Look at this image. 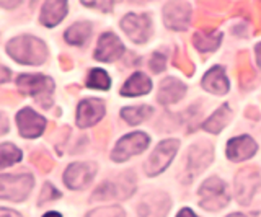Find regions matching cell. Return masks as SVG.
Returning a JSON list of instances; mask_svg holds the SVG:
<instances>
[{
	"label": "cell",
	"mask_w": 261,
	"mask_h": 217,
	"mask_svg": "<svg viewBox=\"0 0 261 217\" xmlns=\"http://www.w3.org/2000/svg\"><path fill=\"white\" fill-rule=\"evenodd\" d=\"M8 56L24 66H41L47 58V47L35 36H20L7 44Z\"/></svg>",
	"instance_id": "1"
},
{
	"label": "cell",
	"mask_w": 261,
	"mask_h": 217,
	"mask_svg": "<svg viewBox=\"0 0 261 217\" xmlns=\"http://www.w3.org/2000/svg\"><path fill=\"white\" fill-rule=\"evenodd\" d=\"M16 87L23 95L33 96L36 101L43 104V108H49L53 104L54 80L46 75H20L16 78Z\"/></svg>",
	"instance_id": "2"
},
{
	"label": "cell",
	"mask_w": 261,
	"mask_h": 217,
	"mask_svg": "<svg viewBox=\"0 0 261 217\" xmlns=\"http://www.w3.org/2000/svg\"><path fill=\"white\" fill-rule=\"evenodd\" d=\"M199 196V206L206 211H220L222 207L228 204V193L225 188V183L222 180H219L217 176H211L209 180H206L201 188L198 189Z\"/></svg>",
	"instance_id": "3"
},
{
	"label": "cell",
	"mask_w": 261,
	"mask_h": 217,
	"mask_svg": "<svg viewBox=\"0 0 261 217\" xmlns=\"http://www.w3.org/2000/svg\"><path fill=\"white\" fill-rule=\"evenodd\" d=\"M35 180L30 173L2 175L0 176V198L8 201L27 199L33 189Z\"/></svg>",
	"instance_id": "4"
},
{
	"label": "cell",
	"mask_w": 261,
	"mask_h": 217,
	"mask_svg": "<svg viewBox=\"0 0 261 217\" xmlns=\"http://www.w3.org/2000/svg\"><path fill=\"white\" fill-rule=\"evenodd\" d=\"M178 147H179V141L176 139L162 141L152 152V155L147 158V162L144 164L145 173L149 176H155L165 172L168 165L171 164V160H173V157L176 155Z\"/></svg>",
	"instance_id": "5"
},
{
	"label": "cell",
	"mask_w": 261,
	"mask_h": 217,
	"mask_svg": "<svg viewBox=\"0 0 261 217\" xmlns=\"http://www.w3.org/2000/svg\"><path fill=\"white\" fill-rule=\"evenodd\" d=\"M136 191V176L134 173H122L118 176L116 181H105L93 193V199H127Z\"/></svg>",
	"instance_id": "6"
},
{
	"label": "cell",
	"mask_w": 261,
	"mask_h": 217,
	"mask_svg": "<svg viewBox=\"0 0 261 217\" xmlns=\"http://www.w3.org/2000/svg\"><path fill=\"white\" fill-rule=\"evenodd\" d=\"M150 138L144 132H133L121 138L114 147L111 158L113 162H126L130 157L142 154V152L149 147Z\"/></svg>",
	"instance_id": "7"
},
{
	"label": "cell",
	"mask_w": 261,
	"mask_h": 217,
	"mask_svg": "<svg viewBox=\"0 0 261 217\" xmlns=\"http://www.w3.org/2000/svg\"><path fill=\"white\" fill-rule=\"evenodd\" d=\"M98 167L95 162H75L64 172V183L70 189H85L93 181Z\"/></svg>",
	"instance_id": "8"
},
{
	"label": "cell",
	"mask_w": 261,
	"mask_h": 217,
	"mask_svg": "<svg viewBox=\"0 0 261 217\" xmlns=\"http://www.w3.org/2000/svg\"><path fill=\"white\" fill-rule=\"evenodd\" d=\"M121 28L137 44L147 43L152 35V21L147 13H142V15L127 13L126 17L121 20Z\"/></svg>",
	"instance_id": "9"
},
{
	"label": "cell",
	"mask_w": 261,
	"mask_h": 217,
	"mask_svg": "<svg viewBox=\"0 0 261 217\" xmlns=\"http://www.w3.org/2000/svg\"><path fill=\"white\" fill-rule=\"evenodd\" d=\"M261 183V175L258 168L250 167V168H242V170L235 175V196L240 204L247 206L253 195H255L256 188Z\"/></svg>",
	"instance_id": "10"
},
{
	"label": "cell",
	"mask_w": 261,
	"mask_h": 217,
	"mask_svg": "<svg viewBox=\"0 0 261 217\" xmlns=\"http://www.w3.org/2000/svg\"><path fill=\"white\" fill-rule=\"evenodd\" d=\"M171 201L167 193H149L139 203L137 212L141 217H167Z\"/></svg>",
	"instance_id": "11"
},
{
	"label": "cell",
	"mask_w": 261,
	"mask_h": 217,
	"mask_svg": "<svg viewBox=\"0 0 261 217\" xmlns=\"http://www.w3.org/2000/svg\"><path fill=\"white\" fill-rule=\"evenodd\" d=\"M212 157H214V150H212V146H209L207 142L194 144L190 152H188L186 158V172L190 175V178L199 175L212 162Z\"/></svg>",
	"instance_id": "12"
},
{
	"label": "cell",
	"mask_w": 261,
	"mask_h": 217,
	"mask_svg": "<svg viewBox=\"0 0 261 217\" xmlns=\"http://www.w3.org/2000/svg\"><path fill=\"white\" fill-rule=\"evenodd\" d=\"M16 126H18L20 134L23 138L35 139L44 132L46 119L43 116H39L35 110L23 108L20 113L16 115Z\"/></svg>",
	"instance_id": "13"
},
{
	"label": "cell",
	"mask_w": 261,
	"mask_h": 217,
	"mask_svg": "<svg viewBox=\"0 0 261 217\" xmlns=\"http://www.w3.org/2000/svg\"><path fill=\"white\" fill-rule=\"evenodd\" d=\"M105 103L98 98H87L79 103L77 106V126L80 129L95 126L105 116Z\"/></svg>",
	"instance_id": "14"
},
{
	"label": "cell",
	"mask_w": 261,
	"mask_h": 217,
	"mask_svg": "<svg viewBox=\"0 0 261 217\" xmlns=\"http://www.w3.org/2000/svg\"><path fill=\"white\" fill-rule=\"evenodd\" d=\"M163 18L170 30L183 31L190 25L191 7L186 2H170L163 9Z\"/></svg>",
	"instance_id": "15"
},
{
	"label": "cell",
	"mask_w": 261,
	"mask_h": 217,
	"mask_svg": "<svg viewBox=\"0 0 261 217\" xmlns=\"http://www.w3.org/2000/svg\"><path fill=\"white\" fill-rule=\"evenodd\" d=\"M122 52H124V46L119 41V38L113 33H105L98 39L95 59L100 62H114L121 58Z\"/></svg>",
	"instance_id": "16"
},
{
	"label": "cell",
	"mask_w": 261,
	"mask_h": 217,
	"mask_svg": "<svg viewBox=\"0 0 261 217\" xmlns=\"http://www.w3.org/2000/svg\"><path fill=\"white\" fill-rule=\"evenodd\" d=\"M256 150V142L250 135H239V138L228 141L225 154L232 162H243V160H248L255 155Z\"/></svg>",
	"instance_id": "17"
},
{
	"label": "cell",
	"mask_w": 261,
	"mask_h": 217,
	"mask_svg": "<svg viewBox=\"0 0 261 217\" xmlns=\"http://www.w3.org/2000/svg\"><path fill=\"white\" fill-rule=\"evenodd\" d=\"M186 93V85L175 77H168L163 78L160 88H159V95H157V101L160 104H173L178 103L183 98Z\"/></svg>",
	"instance_id": "18"
},
{
	"label": "cell",
	"mask_w": 261,
	"mask_h": 217,
	"mask_svg": "<svg viewBox=\"0 0 261 217\" xmlns=\"http://www.w3.org/2000/svg\"><path fill=\"white\" fill-rule=\"evenodd\" d=\"M65 15H67V2L47 0V2L43 4V9H41L39 21L41 25H44L47 28H54L64 20Z\"/></svg>",
	"instance_id": "19"
},
{
	"label": "cell",
	"mask_w": 261,
	"mask_h": 217,
	"mask_svg": "<svg viewBox=\"0 0 261 217\" xmlns=\"http://www.w3.org/2000/svg\"><path fill=\"white\" fill-rule=\"evenodd\" d=\"M202 87L214 95H225L228 92V80L225 77V70L222 66H214L202 78Z\"/></svg>",
	"instance_id": "20"
},
{
	"label": "cell",
	"mask_w": 261,
	"mask_h": 217,
	"mask_svg": "<svg viewBox=\"0 0 261 217\" xmlns=\"http://www.w3.org/2000/svg\"><path fill=\"white\" fill-rule=\"evenodd\" d=\"M152 90V82L150 78L147 77L142 72H136V74L130 75L126 84L121 88V95L122 96H141L147 95Z\"/></svg>",
	"instance_id": "21"
},
{
	"label": "cell",
	"mask_w": 261,
	"mask_h": 217,
	"mask_svg": "<svg viewBox=\"0 0 261 217\" xmlns=\"http://www.w3.org/2000/svg\"><path fill=\"white\" fill-rule=\"evenodd\" d=\"M230 119H232V110L225 103L217 111H214L211 118L206 119V123L202 124V127H204V131H207L211 134H219L228 123H230Z\"/></svg>",
	"instance_id": "22"
},
{
	"label": "cell",
	"mask_w": 261,
	"mask_h": 217,
	"mask_svg": "<svg viewBox=\"0 0 261 217\" xmlns=\"http://www.w3.org/2000/svg\"><path fill=\"white\" fill-rule=\"evenodd\" d=\"M92 25L88 21H80V23H73V25L65 31L64 38L69 44L73 46H82L88 41V38L92 36Z\"/></svg>",
	"instance_id": "23"
},
{
	"label": "cell",
	"mask_w": 261,
	"mask_h": 217,
	"mask_svg": "<svg viewBox=\"0 0 261 217\" xmlns=\"http://www.w3.org/2000/svg\"><path fill=\"white\" fill-rule=\"evenodd\" d=\"M153 115V108L149 104H141V106H127L121 110V118L130 126L141 124L147 118Z\"/></svg>",
	"instance_id": "24"
},
{
	"label": "cell",
	"mask_w": 261,
	"mask_h": 217,
	"mask_svg": "<svg viewBox=\"0 0 261 217\" xmlns=\"http://www.w3.org/2000/svg\"><path fill=\"white\" fill-rule=\"evenodd\" d=\"M222 41V35L220 33H196L194 35V46L196 49L201 52H211L219 47Z\"/></svg>",
	"instance_id": "25"
},
{
	"label": "cell",
	"mask_w": 261,
	"mask_h": 217,
	"mask_svg": "<svg viewBox=\"0 0 261 217\" xmlns=\"http://www.w3.org/2000/svg\"><path fill=\"white\" fill-rule=\"evenodd\" d=\"M21 160V150L10 142H4L0 147V168L5 170L7 167L18 164Z\"/></svg>",
	"instance_id": "26"
},
{
	"label": "cell",
	"mask_w": 261,
	"mask_h": 217,
	"mask_svg": "<svg viewBox=\"0 0 261 217\" xmlns=\"http://www.w3.org/2000/svg\"><path fill=\"white\" fill-rule=\"evenodd\" d=\"M87 85L90 88H96V90H108V88L111 87V78H110V75L106 74L105 70L93 69L88 74Z\"/></svg>",
	"instance_id": "27"
},
{
	"label": "cell",
	"mask_w": 261,
	"mask_h": 217,
	"mask_svg": "<svg viewBox=\"0 0 261 217\" xmlns=\"http://www.w3.org/2000/svg\"><path fill=\"white\" fill-rule=\"evenodd\" d=\"M87 217H124V211L119 206H110V207H98L88 212Z\"/></svg>",
	"instance_id": "28"
},
{
	"label": "cell",
	"mask_w": 261,
	"mask_h": 217,
	"mask_svg": "<svg viewBox=\"0 0 261 217\" xmlns=\"http://www.w3.org/2000/svg\"><path fill=\"white\" fill-rule=\"evenodd\" d=\"M57 198H61V193L57 191L51 183H46L43 186V191H41L38 204H44V203H47V201H53V199H57Z\"/></svg>",
	"instance_id": "29"
},
{
	"label": "cell",
	"mask_w": 261,
	"mask_h": 217,
	"mask_svg": "<svg viewBox=\"0 0 261 217\" xmlns=\"http://www.w3.org/2000/svg\"><path fill=\"white\" fill-rule=\"evenodd\" d=\"M165 66H167V59H165V56L160 54V52H155L152 56V59H150V69L153 72H162V70H165Z\"/></svg>",
	"instance_id": "30"
},
{
	"label": "cell",
	"mask_w": 261,
	"mask_h": 217,
	"mask_svg": "<svg viewBox=\"0 0 261 217\" xmlns=\"http://www.w3.org/2000/svg\"><path fill=\"white\" fill-rule=\"evenodd\" d=\"M0 217H21L18 212H15V211H10V209H7V207H2V211H0Z\"/></svg>",
	"instance_id": "31"
},
{
	"label": "cell",
	"mask_w": 261,
	"mask_h": 217,
	"mask_svg": "<svg viewBox=\"0 0 261 217\" xmlns=\"http://www.w3.org/2000/svg\"><path fill=\"white\" fill-rule=\"evenodd\" d=\"M176 217H198V215H196L190 207H185V209H181V211L178 212Z\"/></svg>",
	"instance_id": "32"
},
{
	"label": "cell",
	"mask_w": 261,
	"mask_h": 217,
	"mask_svg": "<svg viewBox=\"0 0 261 217\" xmlns=\"http://www.w3.org/2000/svg\"><path fill=\"white\" fill-rule=\"evenodd\" d=\"M256 59H258V66L261 69V43L256 46Z\"/></svg>",
	"instance_id": "33"
},
{
	"label": "cell",
	"mask_w": 261,
	"mask_h": 217,
	"mask_svg": "<svg viewBox=\"0 0 261 217\" xmlns=\"http://www.w3.org/2000/svg\"><path fill=\"white\" fill-rule=\"evenodd\" d=\"M2 72H4L2 82H7V80H8V75H10V72H8V70H7V67H2Z\"/></svg>",
	"instance_id": "34"
},
{
	"label": "cell",
	"mask_w": 261,
	"mask_h": 217,
	"mask_svg": "<svg viewBox=\"0 0 261 217\" xmlns=\"http://www.w3.org/2000/svg\"><path fill=\"white\" fill-rule=\"evenodd\" d=\"M43 217H62V215H61L59 212H54V211H51V212H46Z\"/></svg>",
	"instance_id": "35"
},
{
	"label": "cell",
	"mask_w": 261,
	"mask_h": 217,
	"mask_svg": "<svg viewBox=\"0 0 261 217\" xmlns=\"http://www.w3.org/2000/svg\"><path fill=\"white\" fill-rule=\"evenodd\" d=\"M227 217H247V215H243V214H230V215H227Z\"/></svg>",
	"instance_id": "36"
}]
</instances>
